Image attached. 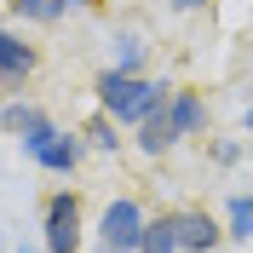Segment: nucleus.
<instances>
[{"instance_id":"nucleus-3","label":"nucleus","mask_w":253,"mask_h":253,"mask_svg":"<svg viewBox=\"0 0 253 253\" xmlns=\"http://www.w3.org/2000/svg\"><path fill=\"white\" fill-rule=\"evenodd\" d=\"M23 150H29V161L46 167V173H75V161H81V138L75 132H58L52 115L35 126V132H23Z\"/></svg>"},{"instance_id":"nucleus-13","label":"nucleus","mask_w":253,"mask_h":253,"mask_svg":"<svg viewBox=\"0 0 253 253\" xmlns=\"http://www.w3.org/2000/svg\"><path fill=\"white\" fill-rule=\"evenodd\" d=\"M138 63H144V41L132 29H121L115 35V69H121V75H138Z\"/></svg>"},{"instance_id":"nucleus-9","label":"nucleus","mask_w":253,"mask_h":253,"mask_svg":"<svg viewBox=\"0 0 253 253\" xmlns=\"http://www.w3.org/2000/svg\"><path fill=\"white\" fill-rule=\"evenodd\" d=\"M138 253H178V236H173V213H161V219L144 224L138 236Z\"/></svg>"},{"instance_id":"nucleus-16","label":"nucleus","mask_w":253,"mask_h":253,"mask_svg":"<svg viewBox=\"0 0 253 253\" xmlns=\"http://www.w3.org/2000/svg\"><path fill=\"white\" fill-rule=\"evenodd\" d=\"M207 0H173V12H202Z\"/></svg>"},{"instance_id":"nucleus-20","label":"nucleus","mask_w":253,"mask_h":253,"mask_svg":"<svg viewBox=\"0 0 253 253\" xmlns=\"http://www.w3.org/2000/svg\"><path fill=\"white\" fill-rule=\"evenodd\" d=\"M23 253H35V248H23Z\"/></svg>"},{"instance_id":"nucleus-14","label":"nucleus","mask_w":253,"mask_h":253,"mask_svg":"<svg viewBox=\"0 0 253 253\" xmlns=\"http://www.w3.org/2000/svg\"><path fill=\"white\" fill-rule=\"evenodd\" d=\"M86 138H92L98 150H121V138H115V121H110V115H104V110H98L92 121H86Z\"/></svg>"},{"instance_id":"nucleus-4","label":"nucleus","mask_w":253,"mask_h":253,"mask_svg":"<svg viewBox=\"0 0 253 253\" xmlns=\"http://www.w3.org/2000/svg\"><path fill=\"white\" fill-rule=\"evenodd\" d=\"M144 207L132 202V196H115L110 207H104V219H98V242L115 253H138V236H144Z\"/></svg>"},{"instance_id":"nucleus-8","label":"nucleus","mask_w":253,"mask_h":253,"mask_svg":"<svg viewBox=\"0 0 253 253\" xmlns=\"http://www.w3.org/2000/svg\"><path fill=\"white\" fill-rule=\"evenodd\" d=\"M167 121H173V132H178V138L202 132V121H207L202 98H196V92H173V98H167Z\"/></svg>"},{"instance_id":"nucleus-5","label":"nucleus","mask_w":253,"mask_h":253,"mask_svg":"<svg viewBox=\"0 0 253 253\" xmlns=\"http://www.w3.org/2000/svg\"><path fill=\"white\" fill-rule=\"evenodd\" d=\"M173 236H178V253H213L224 242V230H219V219L207 207H178L173 213Z\"/></svg>"},{"instance_id":"nucleus-6","label":"nucleus","mask_w":253,"mask_h":253,"mask_svg":"<svg viewBox=\"0 0 253 253\" xmlns=\"http://www.w3.org/2000/svg\"><path fill=\"white\" fill-rule=\"evenodd\" d=\"M35 63H41V58H35V46H23V41L0 23V86H17L23 75H35Z\"/></svg>"},{"instance_id":"nucleus-2","label":"nucleus","mask_w":253,"mask_h":253,"mask_svg":"<svg viewBox=\"0 0 253 253\" xmlns=\"http://www.w3.org/2000/svg\"><path fill=\"white\" fill-rule=\"evenodd\" d=\"M41 242H46V253H81V196H75V190L46 196V213H41Z\"/></svg>"},{"instance_id":"nucleus-1","label":"nucleus","mask_w":253,"mask_h":253,"mask_svg":"<svg viewBox=\"0 0 253 253\" xmlns=\"http://www.w3.org/2000/svg\"><path fill=\"white\" fill-rule=\"evenodd\" d=\"M167 98H173V86H161V81L121 75V69H104V75H98V110L110 115V121H132L138 126L144 115H156Z\"/></svg>"},{"instance_id":"nucleus-10","label":"nucleus","mask_w":253,"mask_h":253,"mask_svg":"<svg viewBox=\"0 0 253 253\" xmlns=\"http://www.w3.org/2000/svg\"><path fill=\"white\" fill-rule=\"evenodd\" d=\"M224 236L253 242V196H230V207H224Z\"/></svg>"},{"instance_id":"nucleus-7","label":"nucleus","mask_w":253,"mask_h":253,"mask_svg":"<svg viewBox=\"0 0 253 253\" xmlns=\"http://www.w3.org/2000/svg\"><path fill=\"white\" fill-rule=\"evenodd\" d=\"M173 144H178V132H173V121H167V104H161L156 115L138 121V150L144 156H161V150H173Z\"/></svg>"},{"instance_id":"nucleus-17","label":"nucleus","mask_w":253,"mask_h":253,"mask_svg":"<svg viewBox=\"0 0 253 253\" xmlns=\"http://www.w3.org/2000/svg\"><path fill=\"white\" fill-rule=\"evenodd\" d=\"M242 121H248V132H253V104H248V115H242Z\"/></svg>"},{"instance_id":"nucleus-11","label":"nucleus","mask_w":253,"mask_h":253,"mask_svg":"<svg viewBox=\"0 0 253 253\" xmlns=\"http://www.w3.org/2000/svg\"><path fill=\"white\" fill-rule=\"evenodd\" d=\"M41 121H46V110H41V104H6V110H0V126H6V132H17V138H23V132H35Z\"/></svg>"},{"instance_id":"nucleus-19","label":"nucleus","mask_w":253,"mask_h":253,"mask_svg":"<svg viewBox=\"0 0 253 253\" xmlns=\"http://www.w3.org/2000/svg\"><path fill=\"white\" fill-rule=\"evenodd\" d=\"M98 253H115V248H104V242H98Z\"/></svg>"},{"instance_id":"nucleus-12","label":"nucleus","mask_w":253,"mask_h":253,"mask_svg":"<svg viewBox=\"0 0 253 253\" xmlns=\"http://www.w3.org/2000/svg\"><path fill=\"white\" fill-rule=\"evenodd\" d=\"M17 17H29V23H58L63 12H69V0H12Z\"/></svg>"},{"instance_id":"nucleus-18","label":"nucleus","mask_w":253,"mask_h":253,"mask_svg":"<svg viewBox=\"0 0 253 253\" xmlns=\"http://www.w3.org/2000/svg\"><path fill=\"white\" fill-rule=\"evenodd\" d=\"M69 6H98V0H69Z\"/></svg>"},{"instance_id":"nucleus-15","label":"nucleus","mask_w":253,"mask_h":253,"mask_svg":"<svg viewBox=\"0 0 253 253\" xmlns=\"http://www.w3.org/2000/svg\"><path fill=\"white\" fill-rule=\"evenodd\" d=\"M236 156H242L236 144H213V161H219V167H230V161H236Z\"/></svg>"}]
</instances>
